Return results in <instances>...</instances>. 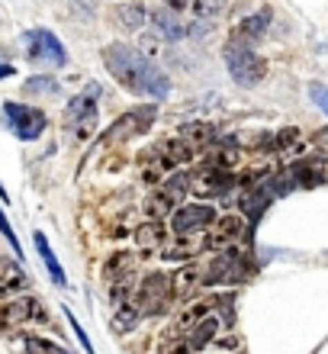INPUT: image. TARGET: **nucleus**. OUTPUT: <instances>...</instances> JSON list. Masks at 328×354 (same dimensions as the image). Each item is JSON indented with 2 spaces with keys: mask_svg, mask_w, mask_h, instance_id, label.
Returning <instances> with one entry per match:
<instances>
[{
  "mask_svg": "<svg viewBox=\"0 0 328 354\" xmlns=\"http://www.w3.org/2000/svg\"><path fill=\"white\" fill-rule=\"evenodd\" d=\"M309 93H312V100L319 103V110H322V113H328V91H325V87H322V84H312V87H309Z\"/></svg>",
  "mask_w": 328,
  "mask_h": 354,
  "instance_id": "nucleus-33",
  "label": "nucleus"
},
{
  "mask_svg": "<svg viewBox=\"0 0 328 354\" xmlns=\"http://www.w3.org/2000/svg\"><path fill=\"white\" fill-rule=\"evenodd\" d=\"M219 326H222V322H219V316H216V313H213V316H206V319H203V322H200V326H193V328H190V332H187L190 354L203 351V348H206L209 342H213V338L219 335Z\"/></svg>",
  "mask_w": 328,
  "mask_h": 354,
  "instance_id": "nucleus-19",
  "label": "nucleus"
},
{
  "mask_svg": "<svg viewBox=\"0 0 328 354\" xmlns=\"http://www.w3.org/2000/svg\"><path fill=\"white\" fill-rule=\"evenodd\" d=\"M26 91L29 93H32V91H36V93H58V84L52 81V77H32V81L26 84Z\"/></svg>",
  "mask_w": 328,
  "mask_h": 354,
  "instance_id": "nucleus-31",
  "label": "nucleus"
},
{
  "mask_svg": "<svg viewBox=\"0 0 328 354\" xmlns=\"http://www.w3.org/2000/svg\"><path fill=\"white\" fill-rule=\"evenodd\" d=\"M139 319H142V309L135 306L132 299H126V303H119V306H116L113 328H116V332H132V328L139 326Z\"/></svg>",
  "mask_w": 328,
  "mask_h": 354,
  "instance_id": "nucleus-24",
  "label": "nucleus"
},
{
  "mask_svg": "<svg viewBox=\"0 0 328 354\" xmlns=\"http://www.w3.org/2000/svg\"><path fill=\"white\" fill-rule=\"evenodd\" d=\"M0 232L7 235V242L13 245V252H17L19 258H23V248H19V239H17V235H13V229H10V223H7V216H3V209H0Z\"/></svg>",
  "mask_w": 328,
  "mask_h": 354,
  "instance_id": "nucleus-32",
  "label": "nucleus"
},
{
  "mask_svg": "<svg viewBox=\"0 0 328 354\" xmlns=\"http://www.w3.org/2000/svg\"><path fill=\"white\" fill-rule=\"evenodd\" d=\"M97 100H100V84H90L87 91H81L75 100L68 103L65 120H68V126L75 129L77 142H84L87 136L94 132V126H97Z\"/></svg>",
  "mask_w": 328,
  "mask_h": 354,
  "instance_id": "nucleus-4",
  "label": "nucleus"
},
{
  "mask_svg": "<svg viewBox=\"0 0 328 354\" xmlns=\"http://www.w3.org/2000/svg\"><path fill=\"white\" fill-rule=\"evenodd\" d=\"M244 258L235 248H225L206 264V287H222V283H238L244 277Z\"/></svg>",
  "mask_w": 328,
  "mask_h": 354,
  "instance_id": "nucleus-9",
  "label": "nucleus"
},
{
  "mask_svg": "<svg viewBox=\"0 0 328 354\" xmlns=\"http://www.w3.org/2000/svg\"><path fill=\"white\" fill-rule=\"evenodd\" d=\"M132 303L142 309V316H161V313H168V306L174 303L168 270H151V274H145V277L139 280L135 293H132Z\"/></svg>",
  "mask_w": 328,
  "mask_h": 354,
  "instance_id": "nucleus-3",
  "label": "nucleus"
},
{
  "mask_svg": "<svg viewBox=\"0 0 328 354\" xmlns=\"http://www.w3.org/2000/svg\"><path fill=\"white\" fill-rule=\"evenodd\" d=\"M222 7H225V0H193V3H190V10H193L200 19H213Z\"/></svg>",
  "mask_w": 328,
  "mask_h": 354,
  "instance_id": "nucleus-29",
  "label": "nucleus"
},
{
  "mask_svg": "<svg viewBox=\"0 0 328 354\" xmlns=\"http://www.w3.org/2000/svg\"><path fill=\"white\" fill-rule=\"evenodd\" d=\"M203 287H206V264L187 261L184 268H177L171 274V297L180 299V303L193 299Z\"/></svg>",
  "mask_w": 328,
  "mask_h": 354,
  "instance_id": "nucleus-8",
  "label": "nucleus"
},
{
  "mask_svg": "<svg viewBox=\"0 0 328 354\" xmlns=\"http://www.w3.org/2000/svg\"><path fill=\"white\" fill-rule=\"evenodd\" d=\"M0 200H7V190H3V184H0Z\"/></svg>",
  "mask_w": 328,
  "mask_h": 354,
  "instance_id": "nucleus-37",
  "label": "nucleus"
},
{
  "mask_svg": "<svg viewBox=\"0 0 328 354\" xmlns=\"http://www.w3.org/2000/svg\"><path fill=\"white\" fill-rule=\"evenodd\" d=\"M29 287L26 270L19 268L13 258H0V299L13 297V293H23Z\"/></svg>",
  "mask_w": 328,
  "mask_h": 354,
  "instance_id": "nucleus-15",
  "label": "nucleus"
},
{
  "mask_svg": "<svg viewBox=\"0 0 328 354\" xmlns=\"http://www.w3.org/2000/svg\"><path fill=\"white\" fill-rule=\"evenodd\" d=\"M104 65L116 81L135 97H148V100H164L171 93V81L148 55L135 52L132 46L110 42L104 48Z\"/></svg>",
  "mask_w": 328,
  "mask_h": 354,
  "instance_id": "nucleus-1",
  "label": "nucleus"
},
{
  "mask_svg": "<svg viewBox=\"0 0 328 354\" xmlns=\"http://www.w3.org/2000/svg\"><path fill=\"white\" fill-rule=\"evenodd\" d=\"M242 235H244V216L229 213V216H222V219L216 216V229L209 232V248H213V252H219V248H232Z\"/></svg>",
  "mask_w": 328,
  "mask_h": 354,
  "instance_id": "nucleus-13",
  "label": "nucleus"
},
{
  "mask_svg": "<svg viewBox=\"0 0 328 354\" xmlns=\"http://www.w3.org/2000/svg\"><path fill=\"white\" fill-rule=\"evenodd\" d=\"M145 19H148V10L142 7V3H122V7L116 10V23H119L122 29H142Z\"/></svg>",
  "mask_w": 328,
  "mask_h": 354,
  "instance_id": "nucleus-25",
  "label": "nucleus"
},
{
  "mask_svg": "<svg viewBox=\"0 0 328 354\" xmlns=\"http://www.w3.org/2000/svg\"><path fill=\"white\" fill-rule=\"evenodd\" d=\"M158 354H190V345H187V335L177 332V328L171 326L158 342Z\"/></svg>",
  "mask_w": 328,
  "mask_h": 354,
  "instance_id": "nucleus-27",
  "label": "nucleus"
},
{
  "mask_svg": "<svg viewBox=\"0 0 328 354\" xmlns=\"http://www.w3.org/2000/svg\"><path fill=\"white\" fill-rule=\"evenodd\" d=\"M23 348L26 354H68L61 345H55L52 338H39V335H26L23 338Z\"/></svg>",
  "mask_w": 328,
  "mask_h": 354,
  "instance_id": "nucleus-28",
  "label": "nucleus"
},
{
  "mask_svg": "<svg viewBox=\"0 0 328 354\" xmlns=\"http://www.w3.org/2000/svg\"><path fill=\"white\" fill-rule=\"evenodd\" d=\"M290 177L302 187H319L322 180H325V158H316V161L302 158L300 165H293L290 168Z\"/></svg>",
  "mask_w": 328,
  "mask_h": 354,
  "instance_id": "nucleus-20",
  "label": "nucleus"
},
{
  "mask_svg": "<svg viewBox=\"0 0 328 354\" xmlns=\"http://www.w3.org/2000/svg\"><path fill=\"white\" fill-rule=\"evenodd\" d=\"M213 223H216V209L209 203H187L171 213V229L174 232H193V229H206Z\"/></svg>",
  "mask_w": 328,
  "mask_h": 354,
  "instance_id": "nucleus-12",
  "label": "nucleus"
},
{
  "mask_svg": "<svg viewBox=\"0 0 328 354\" xmlns=\"http://www.w3.org/2000/svg\"><path fill=\"white\" fill-rule=\"evenodd\" d=\"M190 3H193V0H168V7H171V10H187Z\"/></svg>",
  "mask_w": 328,
  "mask_h": 354,
  "instance_id": "nucleus-35",
  "label": "nucleus"
},
{
  "mask_svg": "<svg viewBox=\"0 0 328 354\" xmlns=\"http://www.w3.org/2000/svg\"><path fill=\"white\" fill-rule=\"evenodd\" d=\"M23 46H26V55L32 62H46V65H55V68H61L68 62L65 46L48 29H29L26 36H23Z\"/></svg>",
  "mask_w": 328,
  "mask_h": 354,
  "instance_id": "nucleus-7",
  "label": "nucleus"
},
{
  "mask_svg": "<svg viewBox=\"0 0 328 354\" xmlns=\"http://www.w3.org/2000/svg\"><path fill=\"white\" fill-rule=\"evenodd\" d=\"M222 58H225V68H229L232 81H238L242 87L261 84L264 75H267V62H264V55H258L248 42L229 39V42H225Z\"/></svg>",
  "mask_w": 328,
  "mask_h": 354,
  "instance_id": "nucleus-2",
  "label": "nucleus"
},
{
  "mask_svg": "<svg viewBox=\"0 0 328 354\" xmlns=\"http://www.w3.org/2000/svg\"><path fill=\"white\" fill-rule=\"evenodd\" d=\"M271 190H267V187H261V184H254L251 187V194H248V196H244V200H242V209H244V216H251V223H254V219H258V216H261L264 213V206H267V203H271Z\"/></svg>",
  "mask_w": 328,
  "mask_h": 354,
  "instance_id": "nucleus-26",
  "label": "nucleus"
},
{
  "mask_svg": "<svg viewBox=\"0 0 328 354\" xmlns=\"http://www.w3.org/2000/svg\"><path fill=\"white\" fill-rule=\"evenodd\" d=\"M203 252H209V232H203V229L177 232L174 245H164V258L168 261H190V258H200Z\"/></svg>",
  "mask_w": 328,
  "mask_h": 354,
  "instance_id": "nucleus-11",
  "label": "nucleus"
},
{
  "mask_svg": "<svg viewBox=\"0 0 328 354\" xmlns=\"http://www.w3.org/2000/svg\"><path fill=\"white\" fill-rule=\"evenodd\" d=\"M164 242H168V235H164V225L158 219H151V223L139 225L135 229V245H139V252H164Z\"/></svg>",
  "mask_w": 328,
  "mask_h": 354,
  "instance_id": "nucleus-18",
  "label": "nucleus"
},
{
  "mask_svg": "<svg viewBox=\"0 0 328 354\" xmlns=\"http://www.w3.org/2000/svg\"><path fill=\"white\" fill-rule=\"evenodd\" d=\"M184 139L193 145V149H209V145H216L219 142V132L216 126H206V122H193L184 129Z\"/></svg>",
  "mask_w": 328,
  "mask_h": 354,
  "instance_id": "nucleus-22",
  "label": "nucleus"
},
{
  "mask_svg": "<svg viewBox=\"0 0 328 354\" xmlns=\"http://www.w3.org/2000/svg\"><path fill=\"white\" fill-rule=\"evenodd\" d=\"M36 252H39V258L46 261L48 274H52V280H55V287H65V283H68L65 270H61V264L55 261V254H52V248H48V242H46V235H42V232H36Z\"/></svg>",
  "mask_w": 328,
  "mask_h": 354,
  "instance_id": "nucleus-23",
  "label": "nucleus"
},
{
  "mask_svg": "<svg viewBox=\"0 0 328 354\" xmlns=\"http://www.w3.org/2000/svg\"><path fill=\"white\" fill-rule=\"evenodd\" d=\"M177 206H180L177 200H174V196H171L168 190L158 184L148 196H145V206H142V209H145V216H148V219H158V223H161V219H164V216H171Z\"/></svg>",
  "mask_w": 328,
  "mask_h": 354,
  "instance_id": "nucleus-17",
  "label": "nucleus"
},
{
  "mask_svg": "<svg viewBox=\"0 0 328 354\" xmlns=\"http://www.w3.org/2000/svg\"><path fill=\"white\" fill-rule=\"evenodd\" d=\"M148 23L155 26V32H158L161 39H171V42H177V39L187 36V26L177 19V10L171 7H161V10H151L148 13Z\"/></svg>",
  "mask_w": 328,
  "mask_h": 354,
  "instance_id": "nucleus-14",
  "label": "nucleus"
},
{
  "mask_svg": "<svg viewBox=\"0 0 328 354\" xmlns=\"http://www.w3.org/2000/svg\"><path fill=\"white\" fill-rule=\"evenodd\" d=\"M3 120L19 142H36L48 122L39 106H23V103H3Z\"/></svg>",
  "mask_w": 328,
  "mask_h": 354,
  "instance_id": "nucleus-5",
  "label": "nucleus"
},
{
  "mask_svg": "<svg viewBox=\"0 0 328 354\" xmlns=\"http://www.w3.org/2000/svg\"><path fill=\"white\" fill-rule=\"evenodd\" d=\"M65 316H68V326L75 328L77 342H81V345H84V351H87V354H97V351H94V345H90V338H87V332H84V328H81V322H77V319L71 316V309H65Z\"/></svg>",
  "mask_w": 328,
  "mask_h": 354,
  "instance_id": "nucleus-30",
  "label": "nucleus"
},
{
  "mask_svg": "<svg viewBox=\"0 0 328 354\" xmlns=\"http://www.w3.org/2000/svg\"><path fill=\"white\" fill-rule=\"evenodd\" d=\"M46 306L36 297H17L0 306V332H17L32 322H46Z\"/></svg>",
  "mask_w": 328,
  "mask_h": 354,
  "instance_id": "nucleus-6",
  "label": "nucleus"
},
{
  "mask_svg": "<svg viewBox=\"0 0 328 354\" xmlns=\"http://www.w3.org/2000/svg\"><path fill=\"white\" fill-rule=\"evenodd\" d=\"M271 26V10H261V13H254V17L242 19L238 26H235L232 39H238V42H248V46H254L258 39L264 36V29Z\"/></svg>",
  "mask_w": 328,
  "mask_h": 354,
  "instance_id": "nucleus-16",
  "label": "nucleus"
},
{
  "mask_svg": "<svg viewBox=\"0 0 328 354\" xmlns=\"http://www.w3.org/2000/svg\"><path fill=\"white\" fill-rule=\"evenodd\" d=\"M155 116H158V106H135V110H129L126 116H119V120L110 126V139L113 142H126L132 139V136H142V132H148V126L155 122Z\"/></svg>",
  "mask_w": 328,
  "mask_h": 354,
  "instance_id": "nucleus-10",
  "label": "nucleus"
},
{
  "mask_svg": "<svg viewBox=\"0 0 328 354\" xmlns=\"http://www.w3.org/2000/svg\"><path fill=\"white\" fill-rule=\"evenodd\" d=\"M232 184H235L232 171H222V168H203V174L197 177V187L203 194H225Z\"/></svg>",
  "mask_w": 328,
  "mask_h": 354,
  "instance_id": "nucleus-21",
  "label": "nucleus"
},
{
  "mask_svg": "<svg viewBox=\"0 0 328 354\" xmlns=\"http://www.w3.org/2000/svg\"><path fill=\"white\" fill-rule=\"evenodd\" d=\"M71 10H75V13H81V17H94V3H90V0H71Z\"/></svg>",
  "mask_w": 328,
  "mask_h": 354,
  "instance_id": "nucleus-34",
  "label": "nucleus"
},
{
  "mask_svg": "<svg viewBox=\"0 0 328 354\" xmlns=\"http://www.w3.org/2000/svg\"><path fill=\"white\" fill-rule=\"evenodd\" d=\"M10 75H13V68H10V65H0V81H3V77H10Z\"/></svg>",
  "mask_w": 328,
  "mask_h": 354,
  "instance_id": "nucleus-36",
  "label": "nucleus"
}]
</instances>
